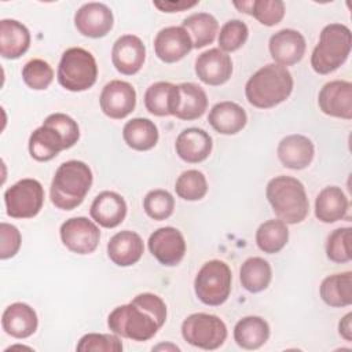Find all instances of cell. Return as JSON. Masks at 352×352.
Listing matches in <instances>:
<instances>
[{
    "instance_id": "1",
    "label": "cell",
    "mask_w": 352,
    "mask_h": 352,
    "mask_svg": "<svg viewBox=\"0 0 352 352\" xmlns=\"http://www.w3.org/2000/svg\"><path fill=\"white\" fill-rule=\"evenodd\" d=\"M166 305L153 293H140L131 302L116 307L109 318V329L132 341H148L164 326Z\"/></svg>"
},
{
    "instance_id": "2",
    "label": "cell",
    "mask_w": 352,
    "mask_h": 352,
    "mask_svg": "<svg viewBox=\"0 0 352 352\" xmlns=\"http://www.w3.org/2000/svg\"><path fill=\"white\" fill-rule=\"evenodd\" d=\"M293 77L287 67L268 63L260 67L245 85L248 102L257 109H271L285 102L293 91Z\"/></svg>"
},
{
    "instance_id": "3",
    "label": "cell",
    "mask_w": 352,
    "mask_h": 352,
    "mask_svg": "<svg viewBox=\"0 0 352 352\" xmlns=\"http://www.w3.org/2000/svg\"><path fill=\"white\" fill-rule=\"evenodd\" d=\"M91 168L78 160H70L58 166L51 182L50 198L55 208L73 210L80 206L92 186Z\"/></svg>"
},
{
    "instance_id": "4",
    "label": "cell",
    "mask_w": 352,
    "mask_h": 352,
    "mask_svg": "<svg viewBox=\"0 0 352 352\" xmlns=\"http://www.w3.org/2000/svg\"><path fill=\"white\" fill-rule=\"evenodd\" d=\"M265 197L276 214L286 224H297L305 220L309 212V201L304 184L293 176H275L265 188Z\"/></svg>"
},
{
    "instance_id": "5",
    "label": "cell",
    "mask_w": 352,
    "mask_h": 352,
    "mask_svg": "<svg viewBox=\"0 0 352 352\" xmlns=\"http://www.w3.org/2000/svg\"><path fill=\"white\" fill-rule=\"evenodd\" d=\"M352 47V34L342 23L326 25L311 55V66L318 74H329L342 66Z\"/></svg>"
},
{
    "instance_id": "6",
    "label": "cell",
    "mask_w": 352,
    "mask_h": 352,
    "mask_svg": "<svg viewBox=\"0 0 352 352\" xmlns=\"http://www.w3.org/2000/svg\"><path fill=\"white\" fill-rule=\"evenodd\" d=\"M56 78L70 92L89 89L98 78V65L94 55L81 47L67 48L59 60Z\"/></svg>"
},
{
    "instance_id": "7",
    "label": "cell",
    "mask_w": 352,
    "mask_h": 352,
    "mask_svg": "<svg viewBox=\"0 0 352 352\" xmlns=\"http://www.w3.org/2000/svg\"><path fill=\"white\" fill-rule=\"evenodd\" d=\"M232 274L221 260H209L198 271L194 279V290L198 300L209 307L224 304L231 293Z\"/></svg>"
},
{
    "instance_id": "8",
    "label": "cell",
    "mask_w": 352,
    "mask_h": 352,
    "mask_svg": "<svg viewBox=\"0 0 352 352\" xmlns=\"http://www.w3.org/2000/svg\"><path fill=\"white\" fill-rule=\"evenodd\" d=\"M182 336L190 345L213 351L220 348L227 338V326L216 315L197 312L188 315L182 323Z\"/></svg>"
},
{
    "instance_id": "9",
    "label": "cell",
    "mask_w": 352,
    "mask_h": 352,
    "mask_svg": "<svg viewBox=\"0 0 352 352\" xmlns=\"http://www.w3.org/2000/svg\"><path fill=\"white\" fill-rule=\"evenodd\" d=\"M7 214L12 219H32L38 214L44 204V188L36 179H22L4 192Z\"/></svg>"
},
{
    "instance_id": "10",
    "label": "cell",
    "mask_w": 352,
    "mask_h": 352,
    "mask_svg": "<svg viewBox=\"0 0 352 352\" xmlns=\"http://www.w3.org/2000/svg\"><path fill=\"white\" fill-rule=\"evenodd\" d=\"M59 234L62 243L70 252L77 254L94 253L100 239L98 226L84 216L67 219L65 223H62Z\"/></svg>"
},
{
    "instance_id": "11",
    "label": "cell",
    "mask_w": 352,
    "mask_h": 352,
    "mask_svg": "<svg viewBox=\"0 0 352 352\" xmlns=\"http://www.w3.org/2000/svg\"><path fill=\"white\" fill-rule=\"evenodd\" d=\"M99 104L103 114L109 118L122 120L135 110L136 91L126 81L111 80L103 87Z\"/></svg>"
},
{
    "instance_id": "12",
    "label": "cell",
    "mask_w": 352,
    "mask_h": 352,
    "mask_svg": "<svg viewBox=\"0 0 352 352\" xmlns=\"http://www.w3.org/2000/svg\"><path fill=\"white\" fill-rule=\"evenodd\" d=\"M150 253L166 267L177 265L186 254V241L183 234L175 227H161L155 230L147 241Z\"/></svg>"
},
{
    "instance_id": "13",
    "label": "cell",
    "mask_w": 352,
    "mask_h": 352,
    "mask_svg": "<svg viewBox=\"0 0 352 352\" xmlns=\"http://www.w3.org/2000/svg\"><path fill=\"white\" fill-rule=\"evenodd\" d=\"M114 25L111 10L103 3H85L74 14V26L85 37H104Z\"/></svg>"
},
{
    "instance_id": "14",
    "label": "cell",
    "mask_w": 352,
    "mask_h": 352,
    "mask_svg": "<svg viewBox=\"0 0 352 352\" xmlns=\"http://www.w3.org/2000/svg\"><path fill=\"white\" fill-rule=\"evenodd\" d=\"M318 104L322 113L330 117L352 118V84L345 80L326 82L318 95Z\"/></svg>"
},
{
    "instance_id": "15",
    "label": "cell",
    "mask_w": 352,
    "mask_h": 352,
    "mask_svg": "<svg viewBox=\"0 0 352 352\" xmlns=\"http://www.w3.org/2000/svg\"><path fill=\"white\" fill-rule=\"evenodd\" d=\"M304 36L294 29H282L274 33L268 41V50L274 63L283 67L298 63L305 54Z\"/></svg>"
},
{
    "instance_id": "16",
    "label": "cell",
    "mask_w": 352,
    "mask_h": 352,
    "mask_svg": "<svg viewBox=\"0 0 352 352\" xmlns=\"http://www.w3.org/2000/svg\"><path fill=\"white\" fill-rule=\"evenodd\" d=\"M146 60V47L135 34H124L111 48V62L116 70L125 76L136 74Z\"/></svg>"
},
{
    "instance_id": "17",
    "label": "cell",
    "mask_w": 352,
    "mask_h": 352,
    "mask_svg": "<svg viewBox=\"0 0 352 352\" xmlns=\"http://www.w3.org/2000/svg\"><path fill=\"white\" fill-rule=\"evenodd\" d=\"M192 50V40L183 26L161 29L154 38V51L160 60L175 63L182 60Z\"/></svg>"
},
{
    "instance_id": "18",
    "label": "cell",
    "mask_w": 352,
    "mask_h": 352,
    "mask_svg": "<svg viewBox=\"0 0 352 352\" xmlns=\"http://www.w3.org/2000/svg\"><path fill=\"white\" fill-rule=\"evenodd\" d=\"M195 74L206 85H223L232 74V60L221 50L210 48L195 59Z\"/></svg>"
},
{
    "instance_id": "19",
    "label": "cell",
    "mask_w": 352,
    "mask_h": 352,
    "mask_svg": "<svg viewBox=\"0 0 352 352\" xmlns=\"http://www.w3.org/2000/svg\"><path fill=\"white\" fill-rule=\"evenodd\" d=\"M276 154L285 168L301 170L311 165L315 155V146L309 138L293 133L279 142Z\"/></svg>"
},
{
    "instance_id": "20",
    "label": "cell",
    "mask_w": 352,
    "mask_h": 352,
    "mask_svg": "<svg viewBox=\"0 0 352 352\" xmlns=\"http://www.w3.org/2000/svg\"><path fill=\"white\" fill-rule=\"evenodd\" d=\"M213 147V140L212 136L202 128H187L183 129L175 143L176 154L179 155L180 160L188 164H198L205 161Z\"/></svg>"
},
{
    "instance_id": "21",
    "label": "cell",
    "mask_w": 352,
    "mask_h": 352,
    "mask_svg": "<svg viewBox=\"0 0 352 352\" xmlns=\"http://www.w3.org/2000/svg\"><path fill=\"white\" fill-rule=\"evenodd\" d=\"M126 210V202L120 194L102 191L92 201L89 213L96 224L104 228H114L124 221Z\"/></svg>"
},
{
    "instance_id": "22",
    "label": "cell",
    "mask_w": 352,
    "mask_h": 352,
    "mask_svg": "<svg viewBox=\"0 0 352 352\" xmlns=\"http://www.w3.org/2000/svg\"><path fill=\"white\" fill-rule=\"evenodd\" d=\"M144 252L143 239L131 230L114 234L107 243V256L118 267H131L136 264Z\"/></svg>"
},
{
    "instance_id": "23",
    "label": "cell",
    "mask_w": 352,
    "mask_h": 352,
    "mask_svg": "<svg viewBox=\"0 0 352 352\" xmlns=\"http://www.w3.org/2000/svg\"><path fill=\"white\" fill-rule=\"evenodd\" d=\"M1 326L3 330L14 338H28L37 330V314L29 304L14 302L4 309Z\"/></svg>"
},
{
    "instance_id": "24",
    "label": "cell",
    "mask_w": 352,
    "mask_h": 352,
    "mask_svg": "<svg viewBox=\"0 0 352 352\" xmlns=\"http://www.w3.org/2000/svg\"><path fill=\"white\" fill-rule=\"evenodd\" d=\"M208 121L216 132L221 135H235L245 128L248 116L245 109L238 103L224 100L210 109Z\"/></svg>"
},
{
    "instance_id": "25",
    "label": "cell",
    "mask_w": 352,
    "mask_h": 352,
    "mask_svg": "<svg viewBox=\"0 0 352 352\" xmlns=\"http://www.w3.org/2000/svg\"><path fill=\"white\" fill-rule=\"evenodd\" d=\"M30 47L29 29L16 19L0 21V55L4 59H18Z\"/></svg>"
},
{
    "instance_id": "26",
    "label": "cell",
    "mask_w": 352,
    "mask_h": 352,
    "mask_svg": "<svg viewBox=\"0 0 352 352\" xmlns=\"http://www.w3.org/2000/svg\"><path fill=\"white\" fill-rule=\"evenodd\" d=\"M179 99V88L169 81L151 84L144 92L146 110L157 117L175 116Z\"/></svg>"
},
{
    "instance_id": "27",
    "label": "cell",
    "mask_w": 352,
    "mask_h": 352,
    "mask_svg": "<svg viewBox=\"0 0 352 352\" xmlns=\"http://www.w3.org/2000/svg\"><path fill=\"white\" fill-rule=\"evenodd\" d=\"M62 150H66L62 135L55 128L47 124H43L41 126L34 129L29 138V153L36 161H51Z\"/></svg>"
},
{
    "instance_id": "28",
    "label": "cell",
    "mask_w": 352,
    "mask_h": 352,
    "mask_svg": "<svg viewBox=\"0 0 352 352\" xmlns=\"http://www.w3.org/2000/svg\"><path fill=\"white\" fill-rule=\"evenodd\" d=\"M349 202L344 191L337 186L320 190L315 199V216L322 223H336L346 216Z\"/></svg>"
},
{
    "instance_id": "29",
    "label": "cell",
    "mask_w": 352,
    "mask_h": 352,
    "mask_svg": "<svg viewBox=\"0 0 352 352\" xmlns=\"http://www.w3.org/2000/svg\"><path fill=\"white\" fill-rule=\"evenodd\" d=\"M179 99L175 117L192 121L204 116L208 109V96L206 92L194 82H182L177 84Z\"/></svg>"
},
{
    "instance_id": "30",
    "label": "cell",
    "mask_w": 352,
    "mask_h": 352,
    "mask_svg": "<svg viewBox=\"0 0 352 352\" xmlns=\"http://www.w3.org/2000/svg\"><path fill=\"white\" fill-rule=\"evenodd\" d=\"M320 298L333 308H342L352 304V272H340L326 276L319 287Z\"/></svg>"
},
{
    "instance_id": "31",
    "label": "cell",
    "mask_w": 352,
    "mask_h": 352,
    "mask_svg": "<svg viewBox=\"0 0 352 352\" xmlns=\"http://www.w3.org/2000/svg\"><path fill=\"white\" fill-rule=\"evenodd\" d=\"M270 338V324L260 316H245L234 327V340L243 349H258Z\"/></svg>"
},
{
    "instance_id": "32",
    "label": "cell",
    "mask_w": 352,
    "mask_h": 352,
    "mask_svg": "<svg viewBox=\"0 0 352 352\" xmlns=\"http://www.w3.org/2000/svg\"><path fill=\"white\" fill-rule=\"evenodd\" d=\"M158 128L157 125L143 117H136L129 120L122 128V139L128 147L136 151H147L155 147L158 142Z\"/></svg>"
},
{
    "instance_id": "33",
    "label": "cell",
    "mask_w": 352,
    "mask_h": 352,
    "mask_svg": "<svg viewBox=\"0 0 352 352\" xmlns=\"http://www.w3.org/2000/svg\"><path fill=\"white\" fill-rule=\"evenodd\" d=\"M182 26L192 40V48H204L212 44L219 32L217 19L209 12H194L183 19Z\"/></svg>"
},
{
    "instance_id": "34",
    "label": "cell",
    "mask_w": 352,
    "mask_h": 352,
    "mask_svg": "<svg viewBox=\"0 0 352 352\" xmlns=\"http://www.w3.org/2000/svg\"><path fill=\"white\" fill-rule=\"evenodd\" d=\"M272 279V270L263 257H249L239 270V280L245 290L258 293L265 290Z\"/></svg>"
},
{
    "instance_id": "35",
    "label": "cell",
    "mask_w": 352,
    "mask_h": 352,
    "mask_svg": "<svg viewBox=\"0 0 352 352\" xmlns=\"http://www.w3.org/2000/svg\"><path fill=\"white\" fill-rule=\"evenodd\" d=\"M289 241L287 224L279 219H270L256 231V243L267 254L279 253Z\"/></svg>"
},
{
    "instance_id": "36",
    "label": "cell",
    "mask_w": 352,
    "mask_h": 352,
    "mask_svg": "<svg viewBox=\"0 0 352 352\" xmlns=\"http://www.w3.org/2000/svg\"><path fill=\"white\" fill-rule=\"evenodd\" d=\"M241 12L252 15L264 26H275L285 16V3L280 0H250L232 3Z\"/></svg>"
},
{
    "instance_id": "37",
    "label": "cell",
    "mask_w": 352,
    "mask_h": 352,
    "mask_svg": "<svg viewBox=\"0 0 352 352\" xmlns=\"http://www.w3.org/2000/svg\"><path fill=\"white\" fill-rule=\"evenodd\" d=\"M177 197L184 201H199L208 192V182L205 175L197 169H188L180 173L175 183Z\"/></svg>"
},
{
    "instance_id": "38",
    "label": "cell",
    "mask_w": 352,
    "mask_h": 352,
    "mask_svg": "<svg viewBox=\"0 0 352 352\" xmlns=\"http://www.w3.org/2000/svg\"><path fill=\"white\" fill-rule=\"evenodd\" d=\"M143 209L148 217L153 220H165L172 216L175 209L173 195L162 188L151 190L146 194L143 199Z\"/></svg>"
},
{
    "instance_id": "39",
    "label": "cell",
    "mask_w": 352,
    "mask_h": 352,
    "mask_svg": "<svg viewBox=\"0 0 352 352\" xmlns=\"http://www.w3.org/2000/svg\"><path fill=\"white\" fill-rule=\"evenodd\" d=\"M351 227H341L331 231L326 241V256L330 261L344 264L352 260Z\"/></svg>"
},
{
    "instance_id": "40",
    "label": "cell",
    "mask_w": 352,
    "mask_h": 352,
    "mask_svg": "<svg viewBox=\"0 0 352 352\" xmlns=\"http://www.w3.org/2000/svg\"><path fill=\"white\" fill-rule=\"evenodd\" d=\"M249 37V29L245 22L241 19H230L227 21L219 33V50L223 52H234L239 50Z\"/></svg>"
},
{
    "instance_id": "41",
    "label": "cell",
    "mask_w": 352,
    "mask_h": 352,
    "mask_svg": "<svg viewBox=\"0 0 352 352\" xmlns=\"http://www.w3.org/2000/svg\"><path fill=\"white\" fill-rule=\"evenodd\" d=\"M22 78L25 84L34 89H47L54 80V70L48 62L43 59H32L22 67Z\"/></svg>"
},
{
    "instance_id": "42",
    "label": "cell",
    "mask_w": 352,
    "mask_h": 352,
    "mask_svg": "<svg viewBox=\"0 0 352 352\" xmlns=\"http://www.w3.org/2000/svg\"><path fill=\"white\" fill-rule=\"evenodd\" d=\"M78 352L89 351H103V352H121L122 342L117 334H100V333H88L82 336L76 346Z\"/></svg>"
},
{
    "instance_id": "43",
    "label": "cell",
    "mask_w": 352,
    "mask_h": 352,
    "mask_svg": "<svg viewBox=\"0 0 352 352\" xmlns=\"http://www.w3.org/2000/svg\"><path fill=\"white\" fill-rule=\"evenodd\" d=\"M43 124H47V125L55 128L62 135V138L65 140V144H66V148L73 147L80 139L78 124L70 116H67L65 113L50 114L43 121Z\"/></svg>"
},
{
    "instance_id": "44",
    "label": "cell",
    "mask_w": 352,
    "mask_h": 352,
    "mask_svg": "<svg viewBox=\"0 0 352 352\" xmlns=\"http://www.w3.org/2000/svg\"><path fill=\"white\" fill-rule=\"evenodd\" d=\"M0 258L1 260H7L14 257L19 248H21V242H22V236L19 230L8 223H1L0 224Z\"/></svg>"
},
{
    "instance_id": "45",
    "label": "cell",
    "mask_w": 352,
    "mask_h": 352,
    "mask_svg": "<svg viewBox=\"0 0 352 352\" xmlns=\"http://www.w3.org/2000/svg\"><path fill=\"white\" fill-rule=\"evenodd\" d=\"M153 4L162 12H180L195 7L198 1H154Z\"/></svg>"
},
{
    "instance_id": "46",
    "label": "cell",
    "mask_w": 352,
    "mask_h": 352,
    "mask_svg": "<svg viewBox=\"0 0 352 352\" xmlns=\"http://www.w3.org/2000/svg\"><path fill=\"white\" fill-rule=\"evenodd\" d=\"M338 333H340V336L345 341H348V342L352 341V314L351 312H348L340 320V323H338Z\"/></svg>"
},
{
    "instance_id": "47",
    "label": "cell",
    "mask_w": 352,
    "mask_h": 352,
    "mask_svg": "<svg viewBox=\"0 0 352 352\" xmlns=\"http://www.w3.org/2000/svg\"><path fill=\"white\" fill-rule=\"evenodd\" d=\"M153 349H154V351H160V349H170V351H180V349H179V346H176V345H173V344H160V345L154 346Z\"/></svg>"
}]
</instances>
